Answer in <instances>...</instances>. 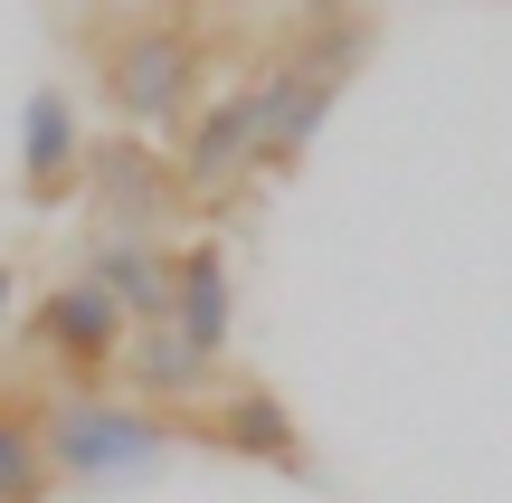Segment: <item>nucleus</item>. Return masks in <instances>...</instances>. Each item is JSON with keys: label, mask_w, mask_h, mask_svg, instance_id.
I'll return each mask as SVG.
<instances>
[{"label": "nucleus", "mask_w": 512, "mask_h": 503, "mask_svg": "<svg viewBox=\"0 0 512 503\" xmlns=\"http://www.w3.org/2000/svg\"><path fill=\"white\" fill-rule=\"evenodd\" d=\"M162 143H171V162H181V190H190V200H219L228 181H247V162H256V76L200 95Z\"/></svg>", "instance_id": "obj_7"}, {"label": "nucleus", "mask_w": 512, "mask_h": 503, "mask_svg": "<svg viewBox=\"0 0 512 503\" xmlns=\"http://www.w3.org/2000/svg\"><path fill=\"white\" fill-rule=\"evenodd\" d=\"M10 304H19V266L0 257V333H10Z\"/></svg>", "instance_id": "obj_14"}, {"label": "nucleus", "mask_w": 512, "mask_h": 503, "mask_svg": "<svg viewBox=\"0 0 512 503\" xmlns=\"http://www.w3.org/2000/svg\"><path fill=\"white\" fill-rule=\"evenodd\" d=\"M86 143L95 133L76 124V95L67 86H29V105H19V200L38 219L86 190Z\"/></svg>", "instance_id": "obj_9"}, {"label": "nucleus", "mask_w": 512, "mask_h": 503, "mask_svg": "<svg viewBox=\"0 0 512 503\" xmlns=\"http://www.w3.org/2000/svg\"><path fill=\"white\" fill-rule=\"evenodd\" d=\"M200 76H209V38L181 29V19H124V29L95 48V95H105L114 124H133V133H171L209 95Z\"/></svg>", "instance_id": "obj_3"}, {"label": "nucleus", "mask_w": 512, "mask_h": 503, "mask_svg": "<svg viewBox=\"0 0 512 503\" xmlns=\"http://www.w3.org/2000/svg\"><path fill=\"white\" fill-rule=\"evenodd\" d=\"M19 333H29L48 390H114V361H124L133 323H124V304L76 266V276H57V285L29 295V323H19Z\"/></svg>", "instance_id": "obj_5"}, {"label": "nucleus", "mask_w": 512, "mask_h": 503, "mask_svg": "<svg viewBox=\"0 0 512 503\" xmlns=\"http://www.w3.org/2000/svg\"><path fill=\"white\" fill-rule=\"evenodd\" d=\"M86 190H95V209H105V228H133V238H152L162 219L190 209L181 162H171L162 133H95L86 143Z\"/></svg>", "instance_id": "obj_6"}, {"label": "nucleus", "mask_w": 512, "mask_h": 503, "mask_svg": "<svg viewBox=\"0 0 512 503\" xmlns=\"http://www.w3.org/2000/svg\"><path fill=\"white\" fill-rule=\"evenodd\" d=\"M181 437L209 447V456H238V466H266V475H285V485H323V456H313L294 399L275 390L266 371H219L209 399L181 418Z\"/></svg>", "instance_id": "obj_4"}, {"label": "nucleus", "mask_w": 512, "mask_h": 503, "mask_svg": "<svg viewBox=\"0 0 512 503\" xmlns=\"http://www.w3.org/2000/svg\"><path fill=\"white\" fill-rule=\"evenodd\" d=\"M370 38H380V29H370V10H361V19H304V29H294V48L256 67V162H247L256 181H285V171H304L313 133L332 124L342 86L361 76Z\"/></svg>", "instance_id": "obj_1"}, {"label": "nucleus", "mask_w": 512, "mask_h": 503, "mask_svg": "<svg viewBox=\"0 0 512 503\" xmlns=\"http://www.w3.org/2000/svg\"><path fill=\"white\" fill-rule=\"evenodd\" d=\"M370 0H304V19H361Z\"/></svg>", "instance_id": "obj_13"}, {"label": "nucleus", "mask_w": 512, "mask_h": 503, "mask_svg": "<svg viewBox=\"0 0 512 503\" xmlns=\"http://www.w3.org/2000/svg\"><path fill=\"white\" fill-rule=\"evenodd\" d=\"M38 447H48L57 485H133L181 447V428L133 409L124 390H48L38 399Z\"/></svg>", "instance_id": "obj_2"}, {"label": "nucleus", "mask_w": 512, "mask_h": 503, "mask_svg": "<svg viewBox=\"0 0 512 503\" xmlns=\"http://www.w3.org/2000/svg\"><path fill=\"white\" fill-rule=\"evenodd\" d=\"M48 447H38V399L29 390H0V503H48Z\"/></svg>", "instance_id": "obj_12"}, {"label": "nucleus", "mask_w": 512, "mask_h": 503, "mask_svg": "<svg viewBox=\"0 0 512 503\" xmlns=\"http://www.w3.org/2000/svg\"><path fill=\"white\" fill-rule=\"evenodd\" d=\"M86 276L124 304L133 333H143V323H171V247L133 238V228H105V238H95V257H86Z\"/></svg>", "instance_id": "obj_11"}, {"label": "nucleus", "mask_w": 512, "mask_h": 503, "mask_svg": "<svg viewBox=\"0 0 512 503\" xmlns=\"http://www.w3.org/2000/svg\"><path fill=\"white\" fill-rule=\"evenodd\" d=\"M171 333L209 371H228V342H238V266H228V238H209V228L171 247Z\"/></svg>", "instance_id": "obj_8"}, {"label": "nucleus", "mask_w": 512, "mask_h": 503, "mask_svg": "<svg viewBox=\"0 0 512 503\" xmlns=\"http://www.w3.org/2000/svg\"><path fill=\"white\" fill-rule=\"evenodd\" d=\"M209 380H219V371H209V361L190 352V342L171 333V323H143V333L124 342V361H114V390H124L133 409L171 418V428H181V418L209 399Z\"/></svg>", "instance_id": "obj_10"}]
</instances>
